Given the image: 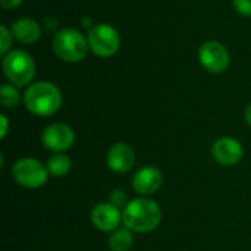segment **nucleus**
I'll return each mask as SVG.
<instances>
[{
    "label": "nucleus",
    "instance_id": "1",
    "mask_svg": "<svg viewBox=\"0 0 251 251\" xmlns=\"http://www.w3.org/2000/svg\"><path fill=\"white\" fill-rule=\"evenodd\" d=\"M162 222V209L150 197L129 200L122 210V224L132 232L147 234L154 231Z\"/></svg>",
    "mask_w": 251,
    "mask_h": 251
},
{
    "label": "nucleus",
    "instance_id": "2",
    "mask_svg": "<svg viewBox=\"0 0 251 251\" xmlns=\"http://www.w3.org/2000/svg\"><path fill=\"white\" fill-rule=\"evenodd\" d=\"M24 103L28 112L35 116H51L62 106V93L53 82L37 81L26 88Z\"/></svg>",
    "mask_w": 251,
    "mask_h": 251
},
{
    "label": "nucleus",
    "instance_id": "3",
    "mask_svg": "<svg viewBox=\"0 0 251 251\" xmlns=\"http://www.w3.org/2000/svg\"><path fill=\"white\" fill-rule=\"evenodd\" d=\"M53 51L54 54L68 63L81 62L88 51V40L74 28H63L57 31L53 37Z\"/></svg>",
    "mask_w": 251,
    "mask_h": 251
},
{
    "label": "nucleus",
    "instance_id": "4",
    "mask_svg": "<svg viewBox=\"0 0 251 251\" xmlns=\"http://www.w3.org/2000/svg\"><path fill=\"white\" fill-rule=\"evenodd\" d=\"M3 74L15 87H25L35 75V62L24 50H10L3 57Z\"/></svg>",
    "mask_w": 251,
    "mask_h": 251
},
{
    "label": "nucleus",
    "instance_id": "5",
    "mask_svg": "<svg viewBox=\"0 0 251 251\" xmlns=\"http://www.w3.org/2000/svg\"><path fill=\"white\" fill-rule=\"evenodd\" d=\"M87 40L90 50L101 59L115 56L121 47L119 32L109 24L93 25L88 31Z\"/></svg>",
    "mask_w": 251,
    "mask_h": 251
},
{
    "label": "nucleus",
    "instance_id": "6",
    "mask_svg": "<svg viewBox=\"0 0 251 251\" xmlns=\"http://www.w3.org/2000/svg\"><path fill=\"white\" fill-rule=\"evenodd\" d=\"M12 175L18 185L24 188H40L47 182L49 171L44 163L34 157H22L12 166Z\"/></svg>",
    "mask_w": 251,
    "mask_h": 251
},
{
    "label": "nucleus",
    "instance_id": "7",
    "mask_svg": "<svg viewBox=\"0 0 251 251\" xmlns=\"http://www.w3.org/2000/svg\"><path fill=\"white\" fill-rule=\"evenodd\" d=\"M199 60L210 74H222L228 69L231 57L226 47L215 40L206 41L199 49Z\"/></svg>",
    "mask_w": 251,
    "mask_h": 251
},
{
    "label": "nucleus",
    "instance_id": "8",
    "mask_svg": "<svg viewBox=\"0 0 251 251\" xmlns=\"http://www.w3.org/2000/svg\"><path fill=\"white\" fill-rule=\"evenodd\" d=\"M41 143L47 150L53 153H63L74 146L75 132L69 125L63 122H54L43 129Z\"/></svg>",
    "mask_w": 251,
    "mask_h": 251
},
{
    "label": "nucleus",
    "instance_id": "9",
    "mask_svg": "<svg viewBox=\"0 0 251 251\" xmlns=\"http://www.w3.org/2000/svg\"><path fill=\"white\" fill-rule=\"evenodd\" d=\"M90 219L96 229L101 232H113L122 222V210L110 201H100L91 209Z\"/></svg>",
    "mask_w": 251,
    "mask_h": 251
},
{
    "label": "nucleus",
    "instance_id": "10",
    "mask_svg": "<svg viewBox=\"0 0 251 251\" xmlns=\"http://www.w3.org/2000/svg\"><path fill=\"white\" fill-rule=\"evenodd\" d=\"M212 156L222 166H234L241 162L244 149L238 140L232 137H221L212 146Z\"/></svg>",
    "mask_w": 251,
    "mask_h": 251
},
{
    "label": "nucleus",
    "instance_id": "11",
    "mask_svg": "<svg viewBox=\"0 0 251 251\" xmlns=\"http://www.w3.org/2000/svg\"><path fill=\"white\" fill-rule=\"evenodd\" d=\"M163 184L162 172L154 166H143L132 176V188L140 197H150L160 190Z\"/></svg>",
    "mask_w": 251,
    "mask_h": 251
},
{
    "label": "nucleus",
    "instance_id": "12",
    "mask_svg": "<svg viewBox=\"0 0 251 251\" xmlns=\"http://www.w3.org/2000/svg\"><path fill=\"white\" fill-rule=\"evenodd\" d=\"M107 166L115 174H128L135 165V151L126 143H115L107 150Z\"/></svg>",
    "mask_w": 251,
    "mask_h": 251
},
{
    "label": "nucleus",
    "instance_id": "13",
    "mask_svg": "<svg viewBox=\"0 0 251 251\" xmlns=\"http://www.w3.org/2000/svg\"><path fill=\"white\" fill-rule=\"evenodd\" d=\"M10 32L19 43L32 44L40 38L41 28H40L38 22H35L31 18H19L12 24Z\"/></svg>",
    "mask_w": 251,
    "mask_h": 251
},
{
    "label": "nucleus",
    "instance_id": "14",
    "mask_svg": "<svg viewBox=\"0 0 251 251\" xmlns=\"http://www.w3.org/2000/svg\"><path fill=\"white\" fill-rule=\"evenodd\" d=\"M134 235L128 228H118L109 237V249L110 251H128L132 247Z\"/></svg>",
    "mask_w": 251,
    "mask_h": 251
},
{
    "label": "nucleus",
    "instance_id": "15",
    "mask_svg": "<svg viewBox=\"0 0 251 251\" xmlns=\"http://www.w3.org/2000/svg\"><path fill=\"white\" fill-rule=\"evenodd\" d=\"M46 166H47V171L51 176H65L71 172L72 162L66 154L54 153L49 157Z\"/></svg>",
    "mask_w": 251,
    "mask_h": 251
},
{
    "label": "nucleus",
    "instance_id": "16",
    "mask_svg": "<svg viewBox=\"0 0 251 251\" xmlns=\"http://www.w3.org/2000/svg\"><path fill=\"white\" fill-rule=\"evenodd\" d=\"M0 103L3 107H16L21 103V94L13 84H3L0 88Z\"/></svg>",
    "mask_w": 251,
    "mask_h": 251
},
{
    "label": "nucleus",
    "instance_id": "17",
    "mask_svg": "<svg viewBox=\"0 0 251 251\" xmlns=\"http://www.w3.org/2000/svg\"><path fill=\"white\" fill-rule=\"evenodd\" d=\"M109 201H110L113 206H116V207H119L121 210H124L125 206L128 204L126 193H125L124 190H121V188H115V190H112V193H110V196H109Z\"/></svg>",
    "mask_w": 251,
    "mask_h": 251
},
{
    "label": "nucleus",
    "instance_id": "18",
    "mask_svg": "<svg viewBox=\"0 0 251 251\" xmlns=\"http://www.w3.org/2000/svg\"><path fill=\"white\" fill-rule=\"evenodd\" d=\"M0 54L6 56L9 53V49L12 46V32L6 28V25L0 26Z\"/></svg>",
    "mask_w": 251,
    "mask_h": 251
},
{
    "label": "nucleus",
    "instance_id": "19",
    "mask_svg": "<svg viewBox=\"0 0 251 251\" xmlns=\"http://www.w3.org/2000/svg\"><path fill=\"white\" fill-rule=\"evenodd\" d=\"M232 4L240 15L251 16V0H232Z\"/></svg>",
    "mask_w": 251,
    "mask_h": 251
},
{
    "label": "nucleus",
    "instance_id": "20",
    "mask_svg": "<svg viewBox=\"0 0 251 251\" xmlns=\"http://www.w3.org/2000/svg\"><path fill=\"white\" fill-rule=\"evenodd\" d=\"M24 0H0V4L3 9H15L22 4Z\"/></svg>",
    "mask_w": 251,
    "mask_h": 251
},
{
    "label": "nucleus",
    "instance_id": "21",
    "mask_svg": "<svg viewBox=\"0 0 251 251\" xmlns=\"http://www.w3.org/2000/svg\"><path fill=\"white\" fill-rule=\"evenodd\" d=\"M0 122H1V134H0V137L4 138L7 135V128H9V121L6 118V115H0Z\"/></svg>",
    "mask_w": 251,
    "mask_h": 251
},
{
    "label": "nucleus",
    "instance_id": "22",
    "mask_svg": "<svg viewBox=\"0 0 251 251\" xmlns=\"http://www.w3.org/2000/svg\"><path fill=\"white\" fill-rule=\"evenodd\" d=\"M244 118H246V122H247V125L251 126V103L247 106V109H246V113H244Z\"/></svg>",
    "mask_w": 251,
    "mask_h": 251
}]
</instances>
